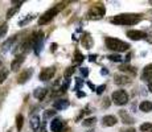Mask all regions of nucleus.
<instances>
[{
	"label": "nucleus",
	"instance_id": "obj_1",
	"mask_svg": "<svg viewBox=\"0 0 152 132\" xmlns=\"http://www.w3.org/2000/svg\"><path fill=\"white\" fill-rule=\"evenodd\" d=\"M143 19V15L140 13H121L114 16L110 20L115 25H135Z\"/></svg>",
	"mask_w": 152,
	"mask_h": 132
},
{
	"label": "nucleus",
	"instance_id": "obj_2",
	"mask_svg": "<svg viewBox=\"0 0 152 132\" xmlns=\"http://www.w3.org/2000/svg\"><path fill=\"white\" fill-rule=\"evenodd\" d=\"M104 44H106V48L114 52H127L130 49V44L124 42L122 40L114 39V37H106L104 39Z\"/></svg>",
	"mask_w": 152,
	"mask_h": 132
},
{
	"label": "nucleus",
	"instance_id": "obj_3",
	"mask_svg": "<svg viewBox=\"0 0 152 132\" xmlns=\"http://www.w3.org/2000/svg\"><path fill=\"white\" fill-rule=\"evenodd\" d=\"M104 13H106L104 5H94V7H91L89 11H87L86 17L89 20H99L104 16Z\"/></svg>",
	"mask_w": 152,
	"mask_h": 132
},
{
	"label": "nucleus",
	"instance_id": "obj_4",
	"mask_svg": "<svg viewBox=\"0 0 152 132\" xmlns=\"http://www.w3.org/2000/svg\"><path fill=\"white\" fill-rule=\"evenodd\" d=\"M128 94L124 90H116L111 94V101L114 102L116 106H124L128 103Z\"/></svg>",
	"mask_w": 152,
	"mask_h": 132
},
{
	"label": "nucleus",
	"instance_id": "obj_5",
	"mask_svg": "<svg viewBox=\"0 0 152 132\" xmlns=\"http://www.w3.org/2000/svg\"><path fill=\"white\" fill-rule=\"evenodd\" d=\"M58 12H60V8L58 7H53V8H50V9H48L46 12H44L39 19V25H45V24H48V23H50L58 15Z\"/></svg>",
	"mask_w": 152,
	"mask_h": 132
},
{
	"label": "nucleus",
	"instance_id": "obj_6",
	"mask_svg": "<svg viewBox=\"0 0 152 132\" xmlns=\"http://www.w3.org/2000/svg\"><path fill=\"white\" fill-rule=\"evenodd\" d=\"M56 74V67L54 66H50V67H44L41 70V73H40L39 75V79L40 81H49V79H52L54 77Z\"/></svg>",
	"mask_w": 152,
	"mask_h": 132
},
{
	"label": "nucleus",
	"instance_id": "obj_7",
	"mask_svg": "<svg viewBox=\"0 0 152 132\" xmlns=\"http://www.w3.org/2000/svg\"><path fill=\"white\" fill-rule=\"evenodd\" d=\"M33 75V69L32 67H29V69H25L24 71H21L19 74V77H17V83L19 85H24L25 82L28 81L29 78Z\"/></svg>",
	"mask_w": 152,
	"mask_h": 132
},
{
	"label": "nucleus",
	"instance_id": "obj_8",
	"mask_svg": "<svg viewBox=\"0 0 152 132\" xmlns=\"http://www.w3.org/2000/svg\"><path fill=\"white\" fill-rule=\"evenodd\" d=\"M24 61H25V55L24 54L16 55V58L11 62V70H12V71H17V70L21 67L23 63H24Z\"/></svg>",
	"mask_w": 152,
	"mask_h": 132
},
{
	"label": "nucleus",
	"instance_id": "obj_9",
	"mask_svg": "<svg viewBox=\"0 0 152 132\" xmlns=\"http://www.w3.org/2000/svg\"><path fill=\"white\" fill-rule=\"evenodd\" d=\"M127 37H130L131 40H135V41H139V40H143V39H147V33L143 31H128L127 32Z\"/></svg>",
	"mask_w": 152,
	"mask_h": 132
},
{
	"label": "nucleus",
	"instance_id": "obj_10",
	"mask_svg": "<svg viewBox=\"0 0 152 132\" xmlns=\"http://www.w3.org/2000/svg\"><path fill=\"white\" fill-rule=\"evenodd\" d=\"M29 123H31V127H32V130H33V131H40L41 124H42V120H41V118H40V115L34 114V115L31 116Z\"/></svg>",
	"mask_w": 152,
	"mask_h": 132
},
{
	"label": "nucleus",
	"instance_id": "obj_11",
	"mask_svg": "<svg viewBox=\"0 0 152 132\" xmlns=\"http://www.w3.org/2000/svg\"><path fill=\"white\" fill-rule=\"evenodd\" d=\"M69 104H70V102L68 99H57L53 103V108L57 111H62V110H66L69 107Z\"/></svg>",
	"mask_w": 152,
	"mask_h": 132
},
{
	"label": "nucleus",
	"instance_id": "obj_12",
	"mask_svg": "<svg viewBox=\"0 0 152 132\" xmlns=\"http://www.w3.org/2000/svg\"><path fill=\"white\" fill-rule=\"evenodd\" d=\"M81 44H82V46L85 49H91L93 45H94V40L90 36V33H85L82 36V39H81Z\"/></svg>",
	"mask_w": 152,
	"mask_h": 132
},
{
	"label": "nucleus",
	"instance_id": "obj_13",
	"mask_svg": "<svg viewBox=\"0 0 152 132\" xmlns=\"http://www.w3.org/2000/svg\"><path fill=\"white\" fill-rule=\"evenodd\" d=\"M64 127V122L61 118H54L50 122V131L52 132H61Z\"/></svg>",
	"mask_w": 152,
	"mask_h": 132
},
{
	"label": "nucleus",
	"instance_id": "obj_14",
	"mask_svg": "<svg viewBox=\"0 0 152 132\" xmlns=\"http://www.w3.org/2000/svg\"><path fill=\"white\" fill-rule=\"evenodd\" d=\"M116 123H118V119L114 115H106L102 119V125H103V127H113Z\"/></svg>",
	"mask_w": 152,
	"mask_h": 132
},
{
	"label": "nucleus",
	"instance_id": "obj_15",
	"mask_svg": "<svg viewBox=\"0 0 152 132\" xmlns=\"http://www.w3.org/2000/svg\"><path fill=\"white\" fill-rule=\"evenodd\" d=\"M114 82H115L118 86H123V85H128L131 82V79L124 74H115L114 75Z\"/></svg>",
	"mask_w": 152,
	"mask_h": 132
},
{
	"label": "nucleus",
	"instance_id": "obj_16",
	"mask_svg": "<svg viewBox=\"0 0 152 132\" xmlns=\"http://www.w3.org/2000/svg\"><path fill=\"white\" fill-rule=\"evenodd\" d=\"M142 81H145V82H151L152 81V63H148V65L143 69Z\"/></svg>",
	"mask_w": 152,
	"mask_h": 132
},
{
	"label": "nucleus",
	"instance_id": "obj_17",
	"mask_svg": "<svg viewBox=\"0 0 152 132\" xmlns=\"http://www.w3.org/2000/svg\"><path fill=\"white\" fill-rule=\"evenodd\" d=\"M119 116H121L122 120H123V123H126V124H132V123H135V119H134L132 116L124 110L119 111Z\"/></svg>",
	"mask_w": 152,
	"mask_h": 132
},
{
	"label": "nucleus",
	"instance_id": "obj_18",
	"mask_svg": "<svg viewBox=\"0 0 152 132\" xmlns=\"http://www.w3.org/2000/svg\"><path fill=\"white\" fill-rule=\"evenodd\" d=\"M46 94H48V90H46L45 87H39V89H36L33 91V96L37 99V101H42V99L46 96Z\"/></svg>",
	"mask_w": 152,
	"mask_h": 132
},
{
	"label": "nucleus",
	"instance_id": "obj_19",
	"mask_svg": "<svg viewBox=\"0 0 152 132\" xmlns=\"http://www.w3.org/2000/svg\"><path fill=\"white\" fill-rule=\"evenodd\" d=\"M139 110L143 111V112H151L152 111V103L150 101H143L142 103L139 104Z\"/></svg>",
	"mask_w": 152,
	"mask_h": 132
},
{
	"label": "nucleus",
	"instance_id": "obj_20",
	"mask_svg": "<svg viewBox=\"0 0 152 132\" xmlns=\"http://www.w3.org/2000/svg\"><path fill=\"white\" fill-rule=\"evenodd\" d=\"M42 41H44V34H42V32H41L40 37L37 39L36 44H34V53H36L37 55H39L40 53H41V49H42Z\"/></svg>",
	"mask_w": 152,
	"mask_h": 132
},
{
	"label": "nucleus",
	"instance_id": "obj_21",
	"mask_svg": "<svg viewBox=\"0 0 152 132\" xmlns=\"http://www.w3.org/2000/svg\"><path fill=\"white\" fill-rule=\"evenodd\" d=\"M23 124H24V116H23L21 114H19V115L16 116V128L19 132L23 130Z\"/></svg>",
	"mask_w": 152,
	"mask_h": 132
},
{
	"label": "nucleus",
	"instance_id": "obj_22",
	"mask_svg": "<svg viewBox=\"0 0 152 132\" xmlns=\"http://www.w3.org/2000/svg\"><path fill=\"white\" fill-rule=\"evenodd\" d=\"M21 4H23V3H21ZM21 4H20V5H15V7L10 8V9L7 11V19H11V17H12L15 13L19 12V9H20V7H21Z\"/></svg>",
	"mask_w": 152,
	"mask_h": 132
},
{
	"label": "nucleus",
	"instance_id": "obj_23",
	"mask_svg": "<svg viewBox=\"0 0 152 132\" xmlns=\"http://www.w3.org/2000/svg\"><path fill=\"white\" fill-rule=\"evenodd\" d=\"M15 40H16V36L11 37V39L8 40V41H5V42L3 44V46H1V48H3V50H4V52H5V50H8V49L11 48V45H12V44L15 42Z\"/></svg>",
	"mask_w": 152,
	"mask_h": 132
},
{
	"label": "nucleus",
	"instance_id": "obj_24",
	"mask_svg": "<svg viewBox=\"0 0 152 132\" xmlns=\"http://www.w3.org/2000/svg\"><path fill=\"white\" fill-rule=\"evenodd\" d=\"M34 17H36V15H34V13H32V15H28V16H27V17H25V19H24V20H21V21H20V23H19V25H21V26L27 25V24H28V23H31V21H32V20H33V19H34Z\"/></svg>",
	"mask_w": 152,
	"mask_h": 132
},
{
	"label": "nucleus",
	"instance_id": "obj_25",
	"mask_svg": "<svg viewBox=\"0 0 152 132\" xmlns=\"http://www.w3.org/2000/svg\"><path fill=\"white\" fill-rule=\"evenodd\" d=\"M95 122H97V118H95V116H91V118L85 119L82 122V124L85 125V127H89V125H94Z\"/></svg>",
	"mask_w": 152,
	"mask_h": 132
},
{
	"label": "nucleus",
	"instance_id": "obj_26",
	"mask_svg": "<svg viewBox=\"0 0 152 132\" xmlns=\"http://www.w3.org/2000/svg\"><path fill=\"white\" fill-rule=\"evenodd\" d=\"M74 71H75L74 66H69L68 69H66L65 71H64V77H65L66 79H68V78H70V77H72L73 74H74Z\"/></svg>",
	"mask_w": 152,
	"mask_h": 132
},
{
	"label": "nucleus",
	"instance_id": "obj_27",
	"mask_svg": "<svg viewBox=\"0 0 152 132\" xmlns=\"http://www.w3.org/2000/svg\"><path fill=\"white\" fill-rule=\"evenodd\" d=\"M85 60V57H83V54L81 53L80 50H75L74 52V61L77 63H80V62H82V61Z\"/></svg>",
	"mask_w": 152,
	"mask_h": 132
},
{
	"label": "nucleus",
	"instance_id": "obj_28",
	"mask_svg": "<svg viewBox=\"0 0 152 132\" xmlns=\"http://www.w3.org/2000/svg\"><path fill=\"white\" fill-rule=\"evenodd\" d=\"M119 70H121V71H130V73H132V74H136V70L130 65H122L119 67Z\"/></svg>",
	"mask_w": 152,
	"mask_h": 132
},
{
	"label": "nucleus",
	"instance_id": "obj_29",
	"mask_svg": "<svg viewBox=\"0 0 152 132\" xmlns=\"http://www.w3.org/2000/svg\"><path fill=\"white\" fill-rule=\"evenodd\" d=\"M142 132H148V131H151L152 130V123H143L142 125H140V128H139Z\"/></svg>",
	"mask_w": 152,
	"mask_h": 132
},
{
	"label": "nucleus",
	"instance_id": "obj_30",
	"mask_svg": "<svg viewBox=\"0 0 152 132\" xmlns=\"http://www.w3.org/2000/svg\"><path fill=\"white\" fill-rule=\"evenodd\" d=\"M7 77H8V70L7 69H1V70H0V85H1L3 82L7 79Z\"/></svg>",
	"mask_w": 152,
	"mask_h": 132
},
{
	"label": "nucleus",
	"instance_id": "obj_31",
	"mask_svg": "<svg viewBox=\"0 0 152 132\" xmlns=\"http://www.w3.org/2000/svg\"><path fill=\"white\" fill-rule=\"evenodd\" d=\"M107 58H109L110 61H114V62H121V61H123V58L119 54H110V55H107Z\"/></svg>",
	"mask_w": 152,
	"mask_h": 132
},
{
	"label": "nucleus",
	"instance_id": "obj_32",
	"mask_svg": "<svg viewBox=\"0 0 152 132\" xmlns=\"http://www.w3.org/2000/svg\"><path fill=\"white\" fill-rule=\"evenodd\" d=\"M54 115H56L54 110H46L45 112H44V120H48L49 118H53Z\"/></svg>",
	"mask_w": 152,
	"mask_h": 132
},
{
	"label": "nucleus",
	"instance_id": "obj_33",
	"mask_svg": "<svg viewBox=\"0 0 152 132\" xmlns=\"http://www.w3.org/2000/svg\"><path fill=\"white\" fill-rule=\"evenodd\" d=\"M7 31H8V24H1L0 25V39H3V37L5 36V33H7Z\"/></svg>",
	"mask_w": 152,
	"mask_h": 132
},
{
	"label": "nucleus",
	"instance_id": "obj_34",
	"mask_svg": "<svg viewBox=\"0 0 152 132\" xmlns=\"http://www.w3.org/2000/svg\"><path fill=\"white\" fill-rule=\"evenodd\" d=\"M81 86H83V82L81 78H75V86H74V90L75 91H78V90L81 89Z\"/></svg>",
	"mask_w": 152,
	"mask_h": 132
},
{
	"label": "nucleus",
	"instance_id": "obj_35",
	"mask_svg": "<svg viewBox=\"0 0 152 132\" xmlns=\"http://www.w3.org/2000/svg\"><path fill=\"white\" fill-rule=\"evenodd\" d=\"M80 71L83 78H86L87 75H89V69H87V67H82V69H80Z\"/></svg>",
	"mask_w": 152,
	"mask_h": 132
},
{
	"label": "nucleus",
	"instance_id": "obj_36",
	"mask_svg": "<svg viewBox=\"0 0 152 132\" xmlns=\"http://www.w3.org/2000/svg\"><path fill=\"white\" fill-rule=\"evenodd\" d=\"M104 89H106V85H101V86H98L97 87V94L98 95H101V94L104 91Z\"/></svg>",
	"mask_w": 152,
	"mask_h": 132
},
{
	"label": "nucleus",
	"instance_id": "obj_37",
	"mask_svg": "<svg viewBox=\"0 0 152 132\" xmlns=\"http://www.w3.org/2000/svg\"><path fill=\"white\" fill-rule=\"evenodd\" d=\"M68 87H69V79H65V82H64L62 86H61V90H62V91H66Z\"/></svg>",
	"mask_w": 152,
	"mask_h": 132
},
{
	"label": "nucleus",
	"instance_id": "obj_38",
	"mask_svg": "<svg viewBox=\"0 0 152 132\" xmlns=\"http://www.w3.org/2000/svg\"><path fill=\"white\" fill-rule=\"evenodd\" d=\"M40 132H46V120H42L41 128H40Z\"/></svg>",
	"mask_w": 152,
	"mask_h": 132
},
{
	"label": "nucleus",
	"instance_id": "obj_39",
	"mask_svg": "<svg viewBox=\"0 0 152 132\" xmlns=\"http://www.w3.org/2000/svg\"><path fill=\"white\" fill-rule=\"evenodd\" d=\"M87 86H89L91 90H95V91H97V87H95L94 83H91V82H87Z\"/></svg>",
	"mask_w": 152,
	"mask_h": 132
},
{
	"label": "nucleus",
	"instance_id": "obj_40",
	"mask_svg": "<svg viewBox=\"0 0 152 132\" xmlns=\"http://www.w3.org/2000/svg\"><path fill=\"white\" fill-rule=\"evenodd\" d=\"M121 132H136L135 128H126V130H122Z\"/></svg>",
	"mask_w": 152,
	"mask_h": 132
},
{
	"label": "nucleus",
	"instance_id": "obj_41",
	"mask_svg": "<svg viewBox=\"0 0 152 132\" xmlns=\"http://www.w3.org/2000/svg\"><path fill=\"white\" fill-rule=\"evenodd\" d=\"M101 74H102V75H107V74H109V70H107L106 67H103V69L101 70Z\"/></svg>",
	"mask_w": 152,
	"mask_h": 132
},
{
	"label": "nucleus",
	"instance_id": "obj_42",
	"mask_svg": "<svg viewBox=\"0 0 152 132\" xmlns=\"http://www.w3.org/2000/svg\"><path fill=\"white\" fill-rule=\"evenodd\" d=\"M89 60L91 61V62H93V61H95V60H97V54H90L89 55Z\"/></svg>",
	"mask_w": 152,
	"mask_h": 132
},
{
	"label": "nucleus",
	"instance_id": "obj_43",
	"mask_svg": "<svg viewBox=\"0 0 152 132\" xmlns=\"http://www.w3.org/2000/svg\"><path fill=\"white\" fill-rule=\"evenodd\" d=\"M77 96L78 98H83V96H86V94H85L83 91H77Z\"/></svg>",
	"mask_w": 152,
	"mask_h": 132
},
{
	"label": "nucleus",
	"instance_id": "obj_44",
	"mask_svg": "<svg viewBox=\"0 0 152 132\" xmlns=\"http://www.w3.org/2000/svg\"><path fill=\"white\" fill-rule=\"evenodd\" d=\"M104 101H106V102H104V103H102V106H103V107H109V104H110V102H109V99H104Z\"/></svg>",
	"mask_w": 152,
	"mask_h": 132
},
{
	"label": "nucleus",
	"instance_id": "obj_45",
	"mask_svg": "<svg viewBox=\"0 0 152 132\" xmlns=\"http://www.w3.org/2000/svg\"><path fill=\"white\" fill-rule=\"evenodd\" d=\"M131 60V53H130V54H127V55H126V58H124V61H126V62H128V61H130Z\"/></svg>",
	"mask_w": 152,
	"mask_h": 132
},
{
	"label": "nucleus",
	"instance_id": "obj_46",
	"mask_svg": "<svg viewBox=\"0 0 152 132\" xmlns=\"http://www.w3.org/2000/svg\"><path fill=\"white\" fill-rule=\"evenodd\" d=\"M148 90H150V91L152 93V81L150 82V83H148Z\"/></svg>",
	"mask_w": 152,
	"mask_h": 132
},
{
	"label": "nucleus",
	"instance_id": "obj_47",
	"mask_svg": "<svg viewBox=\"0 0 152 132\" xmlns=\"http://www.w3.org/2000/svg\"><path fill=\"white\" fill-rule=\"evenodd\" d=\"M151 37V39H147V41H148V42H152V36H150Z\"/></svg>",
	"mask_w": 152,
	"mask_h": 132
},
{
	"label": "nucleus",
	"instance_id": "obj_48",
	"mask_svg": "<svg viewBox=\"0 0 152 132\" xmlns=\"http://www.w3.org/2000/svg\"><path fill=\"white\" fill-rule=\"evenodd\" d=\"M1 63H3V61H1V57H0V66H1Z\"/></svg>",
	"mask_w": 152,
	"mask_h": 132
},
{
	"label": "nucleus",
	"instance_id": "obj_49",
	"mask_svg": "<svg viewBox=\"0 0 152 132\" xmlns=\"http://www.w3.org/2000/svg\"><path fill=\"white\" fill-rule=\"evenodd\" d=\"M150 3H151V4H152V1H150Z\"/></svg>",
	"mask_w": 152,
	"mask_h": 132
},
{
	"label": "nucleus",
	"instance_id": "obj_50",
	"mask_svg": "<svg viewBox=\"0 0 152 132\" xmlns=\"http://www.w3.org/2000/svg\"><path fill=\"white\" fill-rule=\"evenodd\" d=\"M151 13H152V11H151Z\"/></svg>",
	"mask_w": 152,
	"mask_h": 132
}]
</instances>
